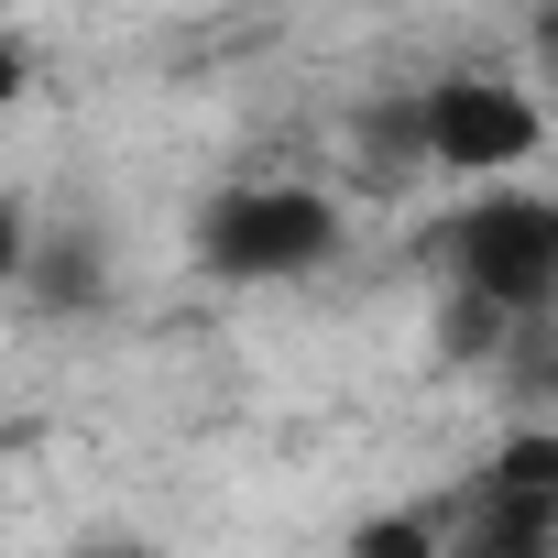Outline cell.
I'll return each mask as SVG.
<instances>
[{"label": "cell", "mask_w": 558, "mask_h": 558, "mask_svg": "<svg viewBox=\"0 0 558 558\" xmlns=\"http://www.w3.org/2000/svg\"><path fill=\"white\" fill-rule=\"evenodd\" d=\"M493 493H525V504H558V427H514L493 460H482Z\"/></svg>", "instance_id": "cell-5"}, {"label": "cell", "mask_w": 558, "mask_h": 558, "mask_svg": "<svg viewBox=\"0 0 558 558\" xmlns=\"http://www.w3.org/2000/svg\"><path fill=\"white\" fill-rule=\"evenodd\" d=\"M460 296L493 307V318H536L558 307V197H525V186H493L471 197L449 230H438Z\"/></svg>", "instance_id": "cell-2"}, {"label": "cell", "mask_w": 558, "mask_h": 558, "mask_svg": "<svg viewBox=\"0 0 558 558\" xmlns=\"http://www.w3.org/2000/svg\"><path fill=\"white\" fill-rule=\"evenodd\" d=\"M340 252V197L329 186H219L197 208V263L219 286H296Z\"/></svg>", "instance_id": "cell-1"}, {"label": "cell", "mask_w": 558, "mask_h": 558, "mask_svg": "<svg viewBox=\"0 0 558 558\" xmlns=\"http://www.w3.org/2000/svg\"><path fill=\"white\" fill-rule=\"evenodd\" d=\"M99 296H110V252H99L88 219H66V230H45V241L23 252V307H34V318H77V307H99Z\"/></svg>", "instance_id": "cell-4"}, {"label": "cell", "mask_w": 558, "mask_h": 558, "mask_svg": "<svg viewBox=\"0 0 558 558\" xmlns=\"http://www.w3.org/2000/svg\"><path fill=\"white\" fill-rule=\"evenodd\" d=\"M351 547H362V558H438L449 525H438V514H373V525H351Z\"/></svg>", "instance_id": "cell-6"}, {"label": "cell", "mask_w": 558, "mask_h": 558, "mask_svg": "<svg viewBox=\"0 0 558 558\" xmlns=\"http://www.w3.org/2000/svg\"><path fill=\"white\" fill-rule=\"evenodd\" d=\"M405 121H416V154L449 165V175H514L536 154V132H547L514 77H438Z\"/></svg>", "instance_id": "cell-3"}]
</instances>
